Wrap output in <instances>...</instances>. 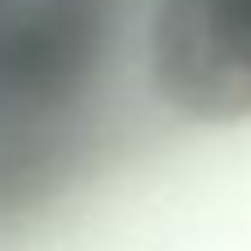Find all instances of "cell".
Listing matches in <instances>:
<instances>
[{
  "instance_id": "2",
  "label": "cell",
  "mask_w": 251,
  "mask_h": 251,
  "mask_svg": "<svg viewBox=\"0 0 251 251\" xmlns=\"http://www.w3.org/2000/svg\"><path fill=\"white\" fill-rule=\"evenodd\" d=\"M150 79L181 115H251V0H154Z\"/></svg>"
},
{
  "instance_id": "1",
  "label": "cell",
  "mask_w": 251,
  "mask_h": 251,
  "mask_svg": "<svg viewBox=\"0 0 251 251\" xmlns=\"http://www.w3.org/2000/svg\"><path fill=\"white\" fill-rule=\"evenodd\" d=\"M115 0H0V176L40 163L97 84Z\"/></svg>"
}]
</instances>
